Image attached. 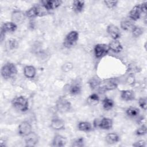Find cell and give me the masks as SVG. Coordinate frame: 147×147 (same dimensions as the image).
<instances>
[{"label": "cell", "instance_id": "6da1fadb", "mask_svg": "<svg viewBox=\"0 0 147 147\" xmlns=\"http://www.w3.org/2000/svg\"><path fill=\"white\" fill-rule=\"evenodd\" d=\"M146 2L135 5L129 13V17L133 21H137L141 16L142 14L146 13Z\"/></svg>", "mask_w": 147, "mask_h": 147}, {"label": "cell", "instance_id": "7a4b0ae2", "mask_svg": "<svg viewBox=\"0 0 147 147\" xmlns=\"http://www.w3.org/2000/svg\"><path fill=\"white\" fill-rule=\"evenodd\" d=\"M1 76L5 79L13 78L17 74V68L16 65L12 63H6L1 68Z\"/></svg>", "mask_w": 147, "mask_h": 147}, {"label": "cell", "instance_id": "3957f363", "mask_svg": "<svg viewBox=\"0 0 147 147\" xmlns=\"http://www.w3.org/2000/svg\"><path fill=\"white\" fill-rule=\"evenodd\" d=\"M12 106L17 110L25 112L29 108L28 100L23 96H16L11 101Z\"/></svg>", "mask_w": 147, "mask_h": 147}, {"label": "cell", "instance_id": "277c9868", "mask_svg": "<svg viewBox=\"0 0 147 147\" xmlns=\"http://www.w3.org/2000/svg\"><path fill=\"white\" fill-rule=\"evenodd\" d=\"M56 108L59 113H65L71 110V103L65 98L60 96L56 102Z\"/></svg>", "mask_w": 147, "mask_h": 147}, {"label": "cell", "instance_id": "5b68a950", "mask_svg": "<svg viewBox=\"0 0 147 147\" xmlns=\"http://www.w3.org/2000/svg\"><path fill=\"white\" fill-rule=\"evenodd\" d=\"M78 38L79 33L76 30H72L66 35L64 41V45L67 48H70L75 45Z\"/></svg>", "mask_w": 147, "mask_h": 147}, {"label": "cell", "instance_id": "8992f818", "mask_svg": "<svg viewBox=\"0 0 147 147\" xmlns=\"http://www.w3.org/2000/svg\"><path fill=\"white\" fill-rule=\"evenodd\" d=\"M17 28V25L14 22H6L3 23L1 28V40H3L5 34L14 32Z\"/></svg>", "mask_w": 147, "mask_h": 147}, {"label": "cell", "instance_id": "52a82bcc", "mask_svg": "<svg viewBox=\"0 0 147 147\" xmlns=\"http://www.w3.org/2000/svg\"><path fill=\"white\" fill-rule=\"evenodd\" d=\"M110 51L109 45L105 44H98L94 49L95 56L98 58H102L107 55Z\"/></svg>", "mask_w": 147, "mask_h": 147}, {"label": "cell", "instance_id": "ba28073f", "mask_svg": "<svg viewBox=\"0 0 147 147\" xmlns=\"http://www.w3.org/2000/svg\"><path fill=\"white\" fill-rule=\"evenodd\" d=\"M63 3L62 1L59 0H44L41 1L42 6L46 10H55L58 8Z\"/></svg>", "mask_w": 147, "mask_h": 147}, {"label": "cell", "instance_id": "9c48e42d", "mask_svg": "<svg viewBox=\"0 0 147 147\" xmlns=\"http://www.w3.org/2000/svg\"><path fill=\"white\" fill-rule=\"evenodd\" d=\"M32 131V127L31 124L28 121H23L18 126V134L22 137H25Z\"/></svg>", "mask_w": 147, "mask_h": 147}, {"label": "cell", "instance_id": "30bf717a", "mask_svg": "<svg viewBox=\"0 0 147 147\" xmlns=\"http://www.w3.org/2000/svg\"><path fill=\"white\" fill-rule=\"evenodd\" d=\"M106 31L113 40H118L121 37V33L119 28L113 24H109L107 26Z\"/></svg>", "mask_w": 147, "mask_h": 147}, {"label": "cell", "instance_id": "8fae6325", "mask_svg": "<svg viewBox=\"0 0 147 147\" xmlns=\"http://www.w3.org/2000/svg\"><path fill=\"white\" fill-rule=\"evenodd\" d=\"M25 137V143L27 146H34L38 142V137L37 134L32 131Z\"/></svg>", "mask_w": 147, "mask_h": 147}, {"label": "cell", "instance_id": "7c38bea8", "mask_svg": "<svg viewBox=\"0 0 147 147\" xmlns=\"http://www.w3.org/2000/svg\"><path fill=\"white\" fill-rule=\"evenodd\" d=\"M117 83L114 79H107L103 82L102 86L99 88L102 91L113 90L117 87Z\"/></svg>", "mask_w": 147, "mask_h": 147}, {"label": "cell", "instance_id": "4fadbf2b", "mask_svg": "<svg viewBox=\"0 0 147 147\" xmlns=\"http://www.w3.org/2000/svg\"><path fill=\"white\" fill-rule=\"evenodd\" d=\"M113 122L112 119L107 117H103L98 123L97 126L103 130H109L113 127Z\"/></svg>", "mask_w": 147, "mask_h": 147}, {"label": "cell", "instance_id": "5bb4252c", "mask_svg": "<svg viewBox=\"0 0 147 147\" xmlns=\"http://www.w3.org/2000/svg\"><path fill=\"white\" fill-rule=\"evenodd\" d=\"M51 127L55 130H61L65 129V122L59 118H54L51 120Z\"/></svg>", "mask_w": 147, "mask_h": 147}, {"label": "cell", "instance_id": "9a60e30c", "mask_svg": "<svg viewBox=\"0 0 147 147\" xmlns=\"http://www.w3.org/2000/svg\"><path fill=\"white\" fill-rule=\"evenodd\" d=\"M26 16L25 13L21 10H14L11 14V20L14 23H21L24 21Z\"/></svg>", "mask_w": 147, "mask_h": 147}, {"label": "cell", "instance_id": "2e32d148", "mask_svg": "<svg viewBox=\"0 0 147 147\" xmlns=\"http://www.w3.org/2000/svg\"><path fill=\"white\" fill-rule=\"evenodd\" d=\"M67 144V139L65 137L56 134L54 136L52 140V146L56 147H62L64 146Z\"/></svg>", "mask_w": 147, "mask_h": 147}, {"label": "cell", "instance_id": "e0dca14e", "mask_svg": "<svg viewBox=\"0 0 147 147\" xmlns=\"http://www.w3.org/2000/svg\"><path fill=\"white\" fill-rule=\"evenodd\" d=\"M25 16L26 17L33 18L40 16H41V9L37 6H34L25 11Z\"/></svg>", "mask_w": 147, "mask_h": 147}, {"label": "cell", "instance_id": "ac0fdd59", "mask_svg": "<svg viewBox=\"0 0 147 147\" xmlns=\"http://www.w3.org/2000/svg\"><path fill=\"white\" fill-rule=\"evenodd\" d=\"M121 98L125 101H131L135 99V94L133 90H125L121 92Z\"/></svg>", "mask_w": 147, "mask_h": 147}, {"label": "cell", "instance_id": "d6986e66", "mask_svg": "<svg viewBox=\"0 0 147 147\" xmlns=\"http://www.w3.org/2000/svg\"><path fill=\"white\" fill-rule=\"evenodd\" d=\"M108 45L110 50L115 53H119L123 49L121 43L118 40H113Z\"/></svg>", "mask_w": 147, "mask_h": 147}, {"label": "cell", "instance_id": "ffe728a7", "mask_svg": "<svg viewBox=\"0 0 147 147\" xmlns=\"http://www.w3.org/2000/svg\"><path fill=\"white\" fill-rule=\"evenodd\" d=\"M24 76L29 79L34 78L36 75V69L33 65H26L24 68Z\"/></svg>", "mask_w": 147, "mask_h": 147}, {"label": "cell", "instance_id": "44dd1931", "mask_svg": "<svg viewBox=\"0 0 147 147\" xmlns=\"http://www.w3.org/2000/svg\"><path fill=\"white\" fill-rule=\"evenodd\" d=\"M85 2L83 1L75 0L72 2V9L76 13H81L83 10Z\"/></svg>", "mask_w": 147, "mask_h": 147}, {"label": "cell", "instance_id": "7402d4cb", "mask_svg": "<svg viewBox=\"0 0 147 147\" xmlns=\"http://www.w3.org/2000/svg\"><path fill=\"white\" fill-rule=\"evenodd\" d=\"M119 141V136L115 133H109L105 137V141L108 144H114Z\"/></svg>", "mask_w": 147, "mask_h": 147}, {"label": "cell", "instance_id": "603a6c76", "mask_svg": "<svg viewBox=\"0 0 147 147\" xmlns=\"http://www.w3.org/2000/svg\"><path fill=\"white\" fill-rule=\"evenodd\" d=\"M82 91V87L79 83H73L69 87V92L72 95H77Z\"/></svg>", "mask_w": 147, "mask_h": 147}, {"label": "cell", "instance_id": "cb8c5ba5", "mask_svg": "<svg viewBox=\"0 0 147 147\" xmlns=\"http://www.w3.org/2000/svg\"><path fill=\"white\" fill-rule=\"evenodd\" d=\"M78 129L84 132H88L92 130L91 124L87 121H81L78 125Z\"/></svg>", "mask_w": 147, "mask_h": 147}, {"label": "cell", "instance_id": "d4e9b609", "mask_svg": "<svg viewBox=\"0 0 147 147\" xmlns=\"http://www.w3.org/2000/svg\"><path fill=\"white\" fill-rule=\"evenodd\" d=\"M114 106V101L107 97H106L102 100V106L105 110H110Z\"/></svg>", "mask_w": 147, "mask_h": 147}, {"label": "cell", "instance_id": "484cf974", "mask_svg": "<svg viewBox=\"0 0 147 147\" xmlns=\"http://www.w3.org/2000/svg\"><path fill=\"white\" fill-rule=\"evenodd\" d=\"M87 102L88 105L91 106H95L99 102V97L96 93H93L89 95L87 99Z\"/></svg>", "mask_w": 147, "mask_h": 147}, {"label": "cell", "instance_id": "4316f807", "mask_svg": "<svg viewBox=\"0 0 147 147\" xmlns=\"http://www.w3.org/2000/svg\"><path fill=\"white\" fill-rule=\"evenodd\" d=\"M140 111L139 109L135 107H130L127 109L126 111V115L131 118H134L138 116L140 114Z\"/></svg>", "mask_w": 147, "mask_h": 147}, {"label": "cell", "instance_id": "83f0119b", "mask_svg": "<svg viewBox=\"0 0 147 147\" xmlns=\"http://www.w3.org/2000/svg\"><path fill=\"white\" fill-rule=\"evenodd\" d=\"M88 84L91 89H95L97 87H99L101 84V81L98 78L94 77L89 80Z\"/></svg>", "mask_w": 147, "mask_h": 147}, {"label": "cell", "instance_id": "f1b7e54d", "mask_svg": "<svg viewBox=\"0 0 147 147\" xmlns=\"http://www.w3.org/2000/svg\"><path fill=\"white\" fill-rule=\"evenodd\" d=\"M121 28L124 30H129L132 29L133 26H134L132 22L129 20H123L121 22Z\"/></svg>", "mask_w": 147, "mask_h": 147}, {"label": "cell", "instance_id": "f546056e", "mask_svg": "<svg viewBox=\"0 0 147 147\" xmlns=\"http://www.w3.org/2000/svg\"><path fill=\"white\" fill-rule=\"evenodd\" d=\"M144 30L143 28H142L140 26H135V25L133 26V28L131 29L132 34L135 37H138L141 35H142L144 33Z\"/></svg>", "mask_w": 147, "mask_h": 147}, {"label": "cell", "instance_id": "4dcf8cb0", "mask_svg": "<svg viewBox=\"0 0 147 147\" xmlns=\"http://www.w3.org/2000/svg\"><path fill=\"white\" fill-rule=\"evenodd\" d=\"M146 133V126L144 125L141 126L140 127H138L135 131V134L137 136H142Z\"/></svg>", "mask_w": 147, "mask_h": 147}, {"label": "cell", "instance_id": "1f68e13d", "mask_svg": "<svg viewBox=\"0 0 147 147\" xmlns=\"http://www.w3.org/2000/svg\"><path fill=\"white\" fill-rule=\"evenodd\" d=\"M138 105L140 107L144 110H146L147 107V99L145 97L140 98L138 100Z\"/></svg>", "mask_w": 147, "mask_h": 147}, {"label": "cell", "instance_id": "d6a6232c", "mask_svg": "<svg viewBox=\"0 0 147 147\" xmlns=\"http://www.w3.org/2000/svg\"><path fill=\"white\" fill-rule=\"evenodd\" d=\"M105 5L109 9H113L118 4V1H103Z\"/></svg>", "mask_w": 147, "mask_h": 147}, {"label": "cell", "instance_id": "836d02e7", "mask_svg": "<svg viewBox=\"0 0 147 147\" xmlns=\"http://www.w3.org/2000/svg\"><path fill=\"white\" fill-rule=\"evenodd\" d=\"M84 140L83 137H80L76 139L72 144V146H84Z\"/></svg>", "mask_w": 147, "mask_h": 147}, {"label": "cell", "instance_id": "e575fe53", "mask_svg": "<svg viewBox=\"0 0 147 147\" xmlns=\"http://www.w3.org/2000/svg\"><path fill=\"white\" fill-rule=\"evenodd\" d=\"M72 67H73V65H72V63H65V64L63 65V66L62 67V69L64 72H68L69 70L72 69Z\"/></svg>", "mask_w": 147, "mask_h": 147}, {"label": "cell", "instance_id": "d590c367", "mask_svg": "<svg viewBox=\"0 0 147 147\" xmlns=\"http://www.w3.org/2000/svg\"><path fill=\"white\" fill-rule=\"evenodd\" d=\"M17 45V41L15 39H11L9 40V47L10 49L15 48Z\"/></svg>", "mask_w": 147, "mask_h": 147}, {"label": "cell", "instance_id": "8d00e7d4", "mask_svg": "<svg viewBox=\"0 0 147 147\" xmlns=\"http://www.w3.org/2000/svg\"><path fill=\"white\" fill-rule=\"evenodd\" d=\"M133 146H146V142L144 140H141L137 142H136L134 144H133Z\"/></svg>", "mask_w": 147, "mask_h": 147}]
</instances>
